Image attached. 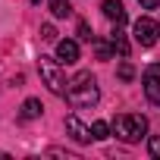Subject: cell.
<instances>
[{
	"mask_svg": "<svg viewBox=\"0 0 160 160\" xmlns=\"http://www.w3.org/2000/svg\"><path fill=\"white\" fill-rule=\"evenodd\" d=\"M138 3H141V10H157L160 0H138Z\"/></svg>",
	"mask_w": 160,
	"mask_h": 160,
	"instance_id": "cell-19",
	"label": "cell"
},
{
	"mask_svg": "<svg viewBox=\"0 0 160 160\" xmlns=\"http://www.w3.org/2000/svg\"><path fill=\"white\" fill-rule=\"evenodd\" d=\"M32 3H41V0H32Z\"/></svg>",
	"mask_w": 160,
	"mask_h": 160,
	"instance_id": "cell-20",
	"label": "cell"
},
{
	"mask_svg": "<svg viewBox=\"0 0 160 160\" xmlns=\"http://www.w3.org/2000/svg\"><path fill=\"white\" fill-rule=\"evenodd\" d=\"M104 16L116 25H126V7H122V0H104Z\"/></svg>",
	"mask_w": 160,
	"mask_h": 160,
	"instance_id": "cell-7",
	"label": "cell"
},
{
	"mask_svg": "<svg viewBox=\"0 0 160 160\" xmlns=\"http://www.w3.org/2000/svg\"><path fill=\"white\" fill-rule=\"evenodd\" d=\"M66 132H69L78 144H88V141L94 138V135H91V126H85L78 116H66Z\"/></svg>",
	"mask_w": 160,
	"mask_h": 160,
	"instance_id": "cell-5",
	"label": "cell"
},
{
	"mask_svg": "<svg viewBox=\"0 0 160 160\" xmlns=\"http://www.w3.org/2000/svg\"><path fill=\"white\" fill-rule=\"evenodd\" d=\"M50 3V13L57 16V19H66L69 13H72V7H69V0H47Z\"/></svg>",
	"mask_w": 160,
	"mask_h": 160,
	"instance_id": "cell-12",
	"label": "cell"
},
{
	"mask_svg": "<svg viewBox=\"0 0 160 160\" xmlns=\"http://www.w3.org/2000/svg\"><path fill=\"white\" fill-rule=\"evenodd\" d=\"M41 38H44V41H53V44H57V28H53L50 22H47V25H41Z\"/></svg>",
	"mask_w": 160,
	"mask_h": 160,
	"instance_id": "cell-16",
	"label": "cell"
},
{
	"mask_svg": "<svg viewBox=\"0 0 160 160\" xmlns=\"http://www.w3.org/2000/svg\"><path fill=\"white\" fill-rule=\"evenodd\" d=\"M110 44H113V50H116L119 57H129V41H126V35H122V25H116V28H113Z\"/></svg>",
	"mask_w": 160,
	"mask_h": 160,
	"instance_id": "cell-9",
	"label": "cell"
},
{
	"mask_svg": "<svg viewBox=\"0 0 160 160\" xmlns=\"http://www.w3.org/2000/svg\"><path fill=\"white\" fill-rule=\"evenodd\" d=\"M38 72L44 78V85L53 91V94H66V78L60 72V60H50V57H38Z\"/></svg>",
	"mask_w": 160,
	"mask_h": 160,
	"instance_id": "cell-3",
	"label": "cell"
},
{
	"mask_svg": "<svg viewBox=\"0 0 160 160\" xmlns=\"http://www.w3.org/2000/svg\"><path fill=\"white\" fill-rule=\"evenodd\" d=\"M148 154H151L154 160H160V135H154V138H148Z\"/></svg>",
	"mask_w": 160,
	"mask_h": 160,
	"instance_id": "cell-15",
	"label": "cell"
},
{
	"mask_svg": "<svg viewBox=\"0 0 160 160\" xmlns=\"http://www.w3.org/2000/svg\"><path fill=\"white\" fill-rule=\"evenodd\" d=\"M78 38H82V41H91V28H88V22H78Z\"/></svg>",
	"mask_w": 160,
	"mask_h": 160,
	"instance_id": "cell-17",
	"label": "cell"
},
{
	"mask_svg": "<svg viewBox=\"0 0 160 160\" xmlns=\"http://www.w3.org/2000/svg\"><path fill=\"white\" fill-rule=\"evenodd\" d=\"M91 47H94V53H98V60H110L116 50H113V44L110 41H101V38H91Z\"/></svg>",
	"mask_w": 160,
	"mask_h": 160,
	"instance_id": "cell-11",
	"label": "cell"
},
{
	"mask_svg": "<svg viewBox=\"0 0 160 160\" xmlns=\"http://www.w3.org/2000/svg\"><path fill=\"white\" fill-rule=\"evenodd\" d=\"M141 82H144V94H148V101L160 107V78H148V75H141Z\"/></svg>",
	"mask_w": 160,
	"mask_h": 160,
	"instance_id": "cell-10",
	"label": "cell"
},
{
	"mask_svg": "<svg viewBox=\"0 0 160 160\" xmlns=\"http://www.w3.org/2000/svg\"><path fill=\"white\" fill-rule=\"evenodd\" d=\"M132 35H135V44H141V47H154V44H157V38H160V22H154V19L141 16V19H135Z\"/></svg>",
	"mask_w": 160,
	"mask_h": 160,
	"instance_id": "cell-4",
	"label": "cell"
},
{
	"mask_svg": "<svg viewBox=\"0 0 160 160\" xmlns=\"http://www.w3.org/2000/svg\"><path fill=\"white\" fill-rule=\"evenodd\" d=\"M116 75L122 78V82H132V78H135V66H132L129 60H122V63H119V69H116Z\"/></svg>",
	"mask_w": 160,
	"mask_h": 160,
	"instance_id": "cell-14",
	"label": "cell"
},
{
	"mask_svg": "<svg viewBox=\"0 0 160 160\" xmlns=\"http://www.w3.org/2000/svg\"><path fill=\"white\" fill-rule=\"evenodd\" d=\"M113 135L122 138L126 144L141 141L148 135V116H141V113H119L113 119Z\"/></svg>",
	"mask_w": 160,
	"mask_h": 160,
	"instance_id": "cell-2",
	"label": "cell"
},
{
	"mask_svg": "<svg viewBox=\"0 0 160 160\" xmlns=\"http://www.w3.org/2000/svg\"><path fill=\"white\" fill-rule=\"evenodd\" d=\"M57 60L63 63V66H72V63H78V44L75 41H57Z\"/></svg>",
	"mask_w": 160,
	"mask_h": 160,
	"instance_id": "cell-6",
	"label": "cell"
},
{
	"mask_svg": "<svg viewBox=\"0 0 160 160\" xmlns=\"http://www.w3.org/2000/svg\"><path fill=\"white\" fill-rule=\"evenodd\" d=\"M41 110H44V107H41V101L28 98V101L22 104V110H19V119H22V122H28V119H38V116H41Z\"/></svg>",
	"mask_w": 160,
	"mask_h": 160,
	"instance_id": "cell-8",
	"label": "cell"
},
{
	"mask_svg": "<svg viewBox=\"0 0 160 160\" xmlns=\"http://www.w3.org/2000/svg\"><path fill=\"white\" fill-rule=\"evenodd\" d=\"M144 75H148V78H160V63H151V66L144 69Z\"/></svg>",
	"mask_w": 160,
	"mask_h": 160,
	"instance_id": "cell-18",
	"label": "cell"
},
{
	"mask_svg": "<svg viewBox=\"0 0 160 160\" xmlns=\"http://www.w3.org/2000/svg\"><path fill=\"white\" fill-rule=\"evenodd\" d=\"M98 98H101V91H98V78H94L91 72H75L69 82H66V101H69L72 107H78V110L94 107Z\"/></svg>",
	"mask_w": 160,
	"mask_h": 160,
	"instance_id": "cell-1",
	"label": "cell"
},
{
	"mask_svg": "<svg viewBox=\"0 0 160 160\" xmlns=\"http://www.w3.org/2000/svg\"><path fill=\"white\" fill-rule=\"evenodd\" d=\"M91 135H94V141H104V138H110V126L104 119H98V122H91Z\"/></svg>",
	"mask_w": 160,
	"mask_h": 160,
	"instance_id": "cell-13",
	"label": "cell"
}]
</instances>
